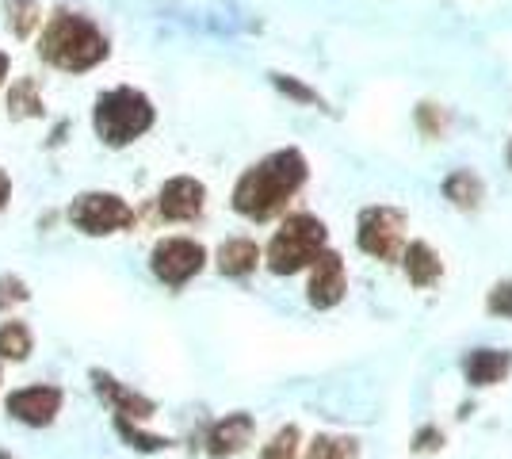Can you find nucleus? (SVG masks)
I'll list each match as a JSON object with an SVG mask.
<instances>
[{
	"label": "nucleus",
	"mask_w": 512,
	"mask_h": 459,
	"mask_svg": "<svg viewBox=\"0 0 512 459\" xmlns=\"http://www.w3.org/2000/svg\"><path fill=\"white\" fill-rule=\"evenodd\" d=\"M306 180V157L299 150H279L253 165L249 173L237 180L234 188V211L253 222L272 219L287 199L295 196Z\"/></svg>",
	"instance_id": "1"
},
{
	"label": "nucleus",
	"mask_w": 512,
	"mask_h": 459,
	"mask_svg": "<svg viewBox=\"0 0 512 459\" xmlns=\"http://www.w3.org/2000/svg\"><path fill=\"white\" fill-rule=\"evenodd\" d=\"M111 54L104 31L96 23L81 16V12H69L58 8L43 27V39H39V58L50 69H62V73H88L96 69Z\"/></svg>",
	"instance_id": "2"
},
{
	"label": "nucleus",
	"mask_w": 512,
	"mask_h": 459,
	"mask_svg": "<svg viewBox=\"0 0 512 459\" xmlns=\"http://www.w3.org/2000/svg\"><path fill=\"white\" fill-rule=\"evenodd\" d=\"M92 127L111 150L130 146L134 138H142L153 127L150 96H142L138 88H107L92 108Z\"/></svg>",
	"instance_id": "3"
},
{
	"label": "nucleus",
	"mask_w": 512,
	"mask_h": 459,
	"mask_svg": "<svg viewBox=\"0 0 512 459\" xmlns=\"http://www.w3.org/2000/svg\"><path fill=\"white\" fill-rule=\"evenodd\" d=\"M321 245H325V226L314 215H291L268 245V268L276 276H291L318 257Z\"/></svg>",
	"instance_id": "4"
},
{
	"label": "nucleus",
	"mask_w": 512,
	"mask_h": 459,
	"mask_svg": "<svg viewBox=\"0 0 512 459\" xmlns=\"http://www.w3.org/2000/svg\"><path fill=\"white\" fill-rule=\"evenodd\" d=\"M69 222L81 234L104 238V234H115V230H130L134 211L127 207V199L111 196V192H81L69 203Z\"/></svg>",
	"instance_id": "5"
},
{
	"label": "nucleus",
	"mask_w": 512,
	"mask_h": 459,
	"mask_svg": "<svg viewBox=\"0 0 512 459\" xmlns=\"http://www.w3.org/2000/svg\"><path fill=\"white\" fill-rule=\"evenodd\" d=\"M203 264H207V249L192 238H165L150 257L153 276L169 287H184L203 272Z\"/></svg>",
	"instance_id": "6"
},
{
	"label": "nucleus",
	"mask_w": 512,
	"mask_h": 459,
	"mask_svg": "<svg viewBox=\"0 0 512 459\" xmlns=\"http://www.w3.org/2000/svg\"><path fill=\"white\" fill-rule=\"evenodd\" d=\"M402 211H390V207H367L360 215V249L379 257V261H390L402 245Z\"/></svg>",
	"instance_id": "7"
},
{
	"label": "nucleus",
	"mask_w": 512,
	"mask_h": 459,
	"mask_svg": "<svg viewBox=\"0 0 512 459\" xmlns=\"http://www.w3.org/2000/svg\"><path fill=\"white\" fill-rule=\"evenodd\" d=\"M203 203H207V188L195 176H172V180H165V188L157 196V207H161V215L169 222L199 219Z\"/></svg>",
	"instance_id": "8"
},
{
	"label": "nucleus",
	"mask_w": 512,
	"mask_h": 459,
	"mask_svg": "<svg viewBox=\"0 0 512 459\" xmlns=\"http://www.w3.org/2000/svg\"><path fill=\"white\" fill-rule=\"evenodd\" d=\"M62 410V391L58 387H23V391L8 394V414L31 425V429H43L50 425Z\"/></svg>",
	"instance_id": "9"
},
{
	"label": "nucleus",
	"mask_w": 512,
	"mask_h": 459,
	"mask_svg": "<svg viewBox=\"0 0 512 459\" xmlns=\"http://www.w3.org/2000/svg\"><path fill=\"white\" fill-rule=\"evenodd\" d=\"M310 264H314V276H310V303L321 306V310L337 306L344 299V261L337 253L321 249Z\"/></svg>",
	"instance_id": "10"
},
{
	"label": "nucleus",
	"mask_w": 512,
	"mask_h": 459,
	"mask_svg": "<svg viewBox=\"0 0 512 459\" xmlns=\"http://www.w3.org/2000/svg\"><path fill=\"white\" fill-rule=\"evenodd\" d=\"M92 383H96V391L104 394L107 402L115 406V414L119 417H130V421H146V417L157 414V406H153L146 394L138 391H127L123 383H115L107 372H92Z\"/></svg>",
	"instance_id": "11"
},
{
	"label": "nucleus",
	"mask_w": 512,
	"mask_h": 459,
	"mask_svg": "<svg viewBox=\"0 0 512 459\" xmlns=\"http://www.w3.org/2000/svg\"><path fill=\"white\" fill-rule=\"evenodd\" d=\"M249 440H253V417L230 414V417H222V421L211 429V437H207V452L218 456V459L234 456V452H241Z\"/></svg>",
	"instance_id": "12"
},
{
	"label": "nucleus",
	"mask_w": 512,
	"mask_h": 459,
	"mask_svg": "<svg viewBox=\"0 0 512 459\" xmlns=\"http://www.w3.org/2000/svg\"><path fill=\"white\" fill-rule=\"evenodd\" d=\"M512 368V356L509 352H497V349H478L467 356V364H463V372L474 387H490L497 379H505V372Z\"/></svg>",
	"instance_id": "13"
},
{
	"label": "nucleus",
	"mask_w": 512,
	"mask_h": 459,
	"mask_svg": "<svg viewBox=\"0 0 512 459\" xmlns=\"http://www.w3.org/2000/svg\"><path fill=\"white\" fill-rule=\"evenodd\" d=\"M260 261V249H256V241L249 238H230L222 249H218V268H222V276H249Z\"/></svg>",
	"instance_id": "14"
},
{
	"label": "nucleus",
	"mask_w": 512,
	"mask_h": 459,
	"mask_svg": "<svg viewBox=\"0 0 512 459\" xmlns=\"http://www.w3.org/2000/svg\"><path fill=\"white\" fill-rule=\"evenodd\" d=\"M406 272H409V284H417V287H428V284H436L440 280V257L428 249L425 241H413L406 249Z\"/></svg>",
	"instance_id": "15"
},
{
	"label": "nucleus",
	"mask_w": 512,
	"mask_h": 459,
	"mask_svg": "<svg viewBox=\"0 0 512 459\" xmlns=\"http://www.w3.org/2000/svg\"><path fill=\"white\" fill-rule=\"evenodd\" d=\"M8 115L12 119H39L43 115V92H39V81L23 77L8 88Z\"/></svg>",
	"instance_id": "16"
},
{
	"label": "nucleus",
	"mask_w": 512,
	"mask_h": 459,
	"mask_svg": "<svg viewBox=\"0 0 512 459\" xmlns=\"http://www.w3.org/2000/svg\"><path fill=\"white\" fill-rule=\"evenodd\" d=\"M31 329L23 322H4L0 326V360H27L31 356Z\"/></svg>",
	"instance_id": "17"
},
{
	"label": "nucleus",
	"mask_w": 512,
	"mask_h": 459,
	"mask_svg": "<svg viewBox=\"0 0 512 459\" xmlns=\"http://www.w3.org/2000/svg\"><path fill=\"white\" fill-rule=\"evenodd\" d=\"M8 27L16 39H31L39 27V0H8Z\"/></svg>",
	"instance_id": "18"
},
{
	"label": "nucleus",
	"mask_w": 512,
	"mask_h": 459,
	"mask_svg": "<svg viewBox=\"0 0 512 459\" xmlns=\"http://www.w3.org/2000/svg\"><path fill=\"white\" fill-rule=\"evenodd\" d=\"M444 192L455 207H478V199H482V180L470 173H451L448 184H444Z\"/></svg>",
	"instance_id": "19"
},
{
	"label": "nucleus",
	"mask_w": 512,
	"mask_h": 459,
	"mask_svg": "<svg viewBox=\"0 0 512 459\" xmlns=\"http://www.w3.org/2000/svg\"><path fill=\"white\" fill-rule=\"evenodd\" d=\"M115 429H119V437L127 440L130 448H138V452H161V448H169V440L165 437H150V433L134 429V421H130V417L115 414Z\"/></svg>",
	"instance_id": "20"
},
{
	"label": "nucleus",
	"mask_w": 512,
	"mask_h": 459,
	"mask_svg": "<svg viewBox=\"0 0 512 459\" xmlns=\"http://www.w3.org/2000/svg\"><path fill=\"white\" fill-rule=\"evenodd\" d=\"M306 459H360V456H356V444H352V440L318 437L314 444H310Z\"/></svg>",
	"instance_id": "21"
},
{
	"label": "nucleus",
	"mask_w": 512,
	"mask_h": 459,
	"mask_svg": "<svg viewBox=\"0 0 512 459\" xmlns=\"http://www.w3.org/2000/svg\"><path fill=\"white\" fill-rule=\"evenodd\" d=\"M295 444H299V429L295 425H287L283 433H276V440L260 452L264 459H295Z\"/></svg>",
	"instance_id": "22"
},
{
	"label": "nucleus",
	"mask_w": 512,
	"mask_h": 459,
	"mask_svg": "<svg viewBox=\"0 0 512 459\" xmlns=\"http://www.w3.org/2000/svg\"><path fill=\"white\" fill-rule=\"evenodd\" d=\"M27 299H31V291H27L23 280H16V276H0V310L23 306Z\"/></svg>",
	"instance_id": "23"
},
{
	"label": "nucleus",
	"mask_w": 512,
	"mask_h": 459,
	"mask_svg": "<svg viewBox=\"0 0 512 459\" xmlns=\"http://www.w3.org/2000/svg\"><path fill=\"white\" fill-rule=\"evenodd\" d=\"M272 85L279 88V92H287L291 100H299V104H318V92L314 88L299 85L295 77H283V73H272Z\"/></svg>",
	"instance_id": "24"
},
{
	"label": "nucleus",
	"mask_w": 512,
	"mask_h": 459,
	"mask_svg": "<svg viewBox=\"0 0 512 459\" xmlns=\"http://www.w3.org/2000/svg\"><path fill=\"white\" fill-rule=\"evenodd\" d=\"M490 314L512 318V280H509V284H497L490 291Z\"/></svg>",
	"instance_id": "25"
},
{
	"label": "nucleus",
	"mask_w": 512,
	"mask_h": 459,
	"mask_svg": "<svg viewBox=\"0 0 512 459\" xmlns=\"http://www.w3.org/2000/svg\"><path fill=\"white\" fill-rule=\"evenodd\" d=\"M8 199H12V180H8V173L0 169V211L8 207Z\"/></svg>",
	"instance_id": "26"
},
{
	"label": "nucleus",
	"mask_w": 512,
	"mask_h": 459,
	"mask_svg": "<svg viewBox=\"0 0 512 459\" xmlns=\"http://www.w3.org/2000/svg\"><path fill=\"white\" fill-rule=\"evenodd\" d=\"M436 433H432V429H428V433H421V437H417V448H421V452H432V448H436Z\"/></svg>",
	"instance_id": "27"
},
{
	"label": "nucleus",
	"mask_w": 512,
	"mask_h": 459,
	"mask_svg": "<svg viewBox=\"0 0 512 459\" xmlns=\"http://www.w3.org/2000/svg\"><path fill=\"white\" fill-rule=\"evenodd\" d=\"M8 69H12V62H8V54H4V50H0V85H4V81H8Z\"/></svg>",
	"instance_id": "28"
},
{
	"label": "nucleus",
	"mask_w": 512,
	"mask_h": 459,
	"mask_svg": "<svg viewBox=\"0 0 512 459\" xmlns=\"http://www.w3.org/2000/svg\"><path fill=\"white\" fill-rule=\"evenodd\" d=\"M0 459H12V456H8V452H0Z\"/></svg>",
	"instance_id": "29"
},
{
	"label": "nucleus",
	"mask_w": 512,
	"mask_h": 459,
	"mask_svg": "<svg viewBox=\"0 0 512 459\" xmlns=\"http://www.w3.org/2000/svg\"><path fill=\"white\" fill-rule=\"evenodd\" d=\"M509 165H512V150H509Z\"/></svg>",
	"instance_id": "30"
}]
</instances>
